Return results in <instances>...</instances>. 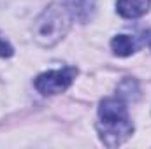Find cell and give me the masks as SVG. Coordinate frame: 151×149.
I'll use <instances>...</instances> for the list:
<instances>
[{
    "instance_id": "6da1fadb",
    "label": "cell",
    "mask_w": 151,
    "mask_h": 149,
    "mask_svg": "<svg viewBox=\"0 0 151 149\" xmlns=\"http://www.w3.org/2000/svg\"><path fill=\"white\" fill-rule=\"evenodd\" d=\"M97 128H99L102 142L107 148L119 146L132 135L134 125L130 121L127 105L121 98L109 97L100 102Z\"/></svg>"
},
{
    "instance_id": "7a4b0ae2",
    "label": "cell",
    "mask_w": 151,
    "mask_h": 149,
    "mask_svg": "<svg viewBox=\"0 0 151 149\" xmlns=\"http://www.w3.org/2000/svg\"><path fill=\"white\" fill-rule=\"evenodd\" d=\"M70 14L63 5L51 4L34 23V37L40 46L51 47L60 42L70 27Z\"/></svg>"
},
{
    "instance_id": "3957f363",
    "label": "cell",
    "mask_w": 151,
    "mask_h": 149,
    "mask_svg": "<svg viewBox=\"0 0 151 149\" xmlns=\"http://www.w3.org/2000/svg\"><path fill=\"white\" fill-rule=\"evenodd\" d=\"M76 75H77V69H74V67L49 70V72L40 74L35 79V88L42 95H58L72 84Z\"/></svg>"
},
{
    "instance_id": "277c9868",
    "label": "cell",
    "mask_w": 151,
    "mask_h": 149,
    "mask_svg": "<svg viewBox=\"0 0 151 149\" xmlns=\"http://www.w3.org/2000/svg\"><path fill=\"white\" fill-rule=\"evenodd\" d=\"M62 5L67 9L70 18H74L81 23L90 21L93 12H95V2L93 0H62Z\"/></svg>"
},
{
    "instance_id": "5b68a950",
    "label": "cell",
    "mask_w": 151,
    "mask_h": 149,
    "mask_svg": "<svg viewBox=\"0 0 151 149\" xmlns=\"http://www.w3.org/2000/svg\"><path fill=\"white\" fill-rule=\"evenodd\" d=\"M150 5H151V0H118L116 2L118 12L127 19L144 16L150 11Z\"/></svg>"
},
{
    "instance_id": "8992f818",
    "label": "cell",
    "mask_w": 151,
    "mask_h": 149,
    "mask_svg": "<svg viewBox=\"0 0 151 149\" xmlns=\"http://www.w3.org/2000/svg\"><path fill=\"white\" fill-rule=\"evenodd\" d=\"M111 47H113L114 54L118 56H130L137 46H135V39L130 35H116L111 42Z\"/></svg>"
},
{
    "instance_id": "52a82bcc",
    "label": "cell",
    "mask_w": 151,
    "mask_h": 149,
    "mask_svg": "<svg viewBox=\"0 0 151 149\" xmlns=\"http://www.w3.org/2000/svg\"><path fill=\"white\" fill-rule=\"evenodd\" d=\"M9 56H12V47L9 42L0 39V58H9Z\"/></svg>"
}]
</instances>
